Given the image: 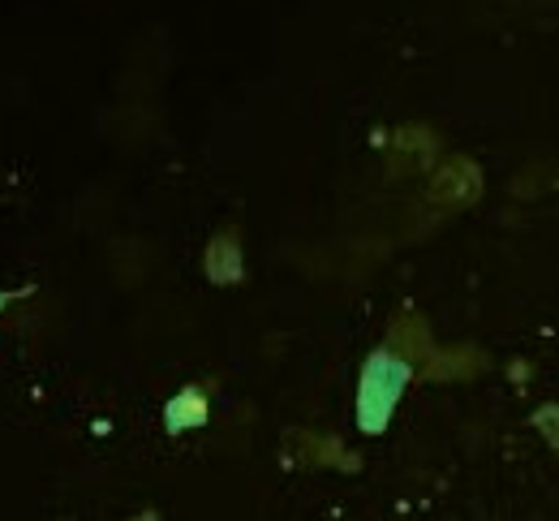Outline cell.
<instances>
[{
	"mask_svg": "<svg viewBox=\"0 0 559 521\" xmlns=\"http://www.w3.org/2000/svg\"><path fill=\"white\" fill-rule=\"evenodd\" d=\"M418 367L396 354L392 345H379L366 363H361V379H357V431L361 436H383L392 427V414L405 396V388L414 383Z\"/></svg>",
	"mask_w": 559,
	"mask_h": 521,
	"instance_id": "6da1fadb",
	"label": "cell"
},
{
	"mask_svg": "<svg viewBox=\"0 0 559 521\" xmlns=\"http://www.w3.org/2000/svg\"><path fill=\"white\" fill-rule=\"evenodd\" d=\"M430 199L443 203L448 212H461V208L478 203V199H483V173H478V164L465 159V155L448 159V164L435 173V181H430Z\"/></svg>",
	"mask_w": 559,
	"mask_h": 521,
	"instance_id": "7a4b0ae2",
	"label": "cell"
},
{
	"mask_svg": "<svg viewBox=\"0 0 559 521\" xmlns=\"http://www.w3.org/2000/svg\"><path fill=\"white\" fill-rule=\"evenodd\" d=\"M203 272H207L211 285H237L241 276H246V263H241V237H237V228L228 233H215L207 241V250H203Z\"/></svg>",
	"mask_w": 559,
	"mask_h": 521,
	"instance_id": "3957f363",
	"label": "cell"
},
{
	"mask_svg": "<svg viewBox=\"0 0 559 521\" xmlns=\"http://www.w3.org/2000/svg\"><path fill=\"white\" fill-rule=\"evenodd\" d=\"M211 410H207V392L203 388H181L177 396H168V405H164V431L177 440V436H186V431H199V427H207Z\"/></svg>",
	"mask_w": 559,
	"mask_h": 521,
	"instance_id": "277c9868",
	"label": "cell"
},
{
	"mask_svg": "<svg viewBox=\"0 0 559 521\" xmlns=\"http://www.w3.org/2000/svg\"><path fill=\"white\" fill-rule=\"evenodd\" d=\"M426 379H469V375L487 371V354L474 345H456V350H430L426 363L418 367Z\"/></svg>",
	"mask_w": 559,
	"mask_h": 521,
	"instance_id": "5b68a950",
	"label": "cell"
},
{
	"mask_svg": "<svg viewBox=\"0 0 559 521\" xmlns=\"http://www.w3.org/2000/svg\"><path fill=\"white\" fill-rule=\"evenodd\" d=\"M388 345H392L396 354H405L414 367H421L426 354L435 350V336H430V328H426L421 315H401V319L392 323V332H388Z\"/></svg>",
	"mask_w": 559,
	"mask_h": 521,
	"instance_id": "8992f818",
	"label": "cell"
},
{
	"mask_svg": "<svg viewBox=\"0 0 559 521\" xmlns=\"http://www.w3.org/2000/svg\"><path fill=\"white\" fill-rule=\"evenodd\" d=\"M293 436H297V431H293ZM297 440H301V461H306V465H341V470H357V465H361V461H357L353 452H345L336 440H319V436H306V431H301Z\"/></svg>",
	"mask_w": 559,
	"mask_h": 521,
	"instance_id": "52a82bcc",
	"label": "cell"
},
{
	"mask_svg": "<svg viewBox=\"0 0 559 521\" xmlns=\"http://www.w3.org/2000/svg\"><path fill=\"white\" fill-rule=\"evenodd\" d=\"M534 427H547V440L556 445V405H547L543 414H534Z\"/></svg>",
	"mask_w": 559,
	"mask_h": 521,
	"instance_id": "ba28073f",
	"label": "cell"
},
{
	"mask_svg": "<svg viewBox=\"0 0 559 521\" xmlns=\"http://www.w3.org/2000/svg\"><path fill=\"white\" fill-rule=\"evenodd\" d=\"M35 294V285H22V289H0V315H4V306L9 301H22V298H31Z\"/></svg>",
	"mask_w": 559,
	"mask_h": 521,
	"instance_id": "9c48e42d",
	"label": "cell"
}]
</instances>
